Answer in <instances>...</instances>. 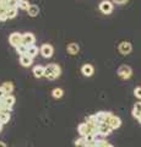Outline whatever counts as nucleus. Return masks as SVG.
I'll use <instances>...</instances> for the list:
<instances>
[{"label": "nucleus", "mask_w": 141, "mask_h": 147, "mask_svg": "<svg viewBox=\"0 0 141 147\" xmlns=\"http://www.w3.org/2000/svg\"><path fill=\"white\" fill-rule=\"evenodd\" d=\"M61 69L58 64H49L45 66V71H44V76L48 80H55L57 77L60 76Z\"/></svg>", "instance_id": "f257e3e1"}, {"label": "nucleus", "mask_w": 141, "mask_h": 147, "mask_svg": "<svg viewBox=\"0 0 141 147\" xmlns=\"http://www.w3.org/2000/svg\"><path fill=\"white\" fill-rule=\"evenodd\" d=\"M117 74H118V76H119L120 79L128 80V79L131 77V75H133V70H131V67L129 65H121L117 70Z\"/></svg>", "instance_id": "f03ea898"}, {"label": "nucleus", "mask_w": 141, "mask_h": 147, "mask_svg": "<svg viewBox=\"0 0 141 147\" xmlns=\"http://www.w3.org/2000/svg\"><path fill=\"white\" fill-rule=\"evenodd\" d=\"M9 43H10L12 47H19L20 44H22V34L19 32H13L9 37Z\"/></svg>", "instance_id": "7ed1b4c3"}, {"label": "nucleus", "mask_w": 141, "mask_h": 147, "mask_svg": "<svg viewBox=\"0 0 141 147\" xmlns=\"http://www.w3.org/2000/svg\"><path fill=\"white\" fill-rule=\"evenodd\" d=\"M109 126H111L113 130H115V129H118V127H120V125H121V120H120V118H118V117H115V115H112L109 117L108 119H107V121H106Z\"/></svg>", "instance_id": "20e7f679"}, {"label": "nucleus", "mask_w": 141, "mask_h": 147, "mask_svg": "<svg viewBox=\"0 0 141 147\" xmlns=\"http://www.w3.org/2000/svg\"><path fill=\"white\" fill-rule=\"evenodd\" d=\"M34 42H36V37L27 32V33H24L22 34V44H25L26 47H30V45H34Z\"/></svg>", "instance_id": "39448f33"}, {"label": "nucleus", "mask_w": 141, "mask_h": 147, "mask_svg": "<svg viewBox=\"0 0 141 147\" xmlns=\"http://www.w3.org/2000/svg\"><path fill=\"white\" fill-rule=\"evenodd\" d=\"M99 10H101L104 15H108V13H111L113 11V4L111 1H108V0H103L99 4Z\"/></svg>", "instance_id": "423d86ee"}, {"label": "nucleus", "mask_w": 141, "mask_h": 147, "mask_svg": "<svg viewBox=\"0 0 141 147\" xmlns=\"http://www.w3.org/2000/svg\"><path fill=\"white\" fill-rule=\"evenodd\" d=\"M39 52H40V54H42L43 58H51L53 55L54 49H53V47L51 44H43L42 47H40Z\"/></svg>", "instance_id": "0eeeda50"}, {"label": "nucleus", "mask_w": 141, "mask_h": 147, "mask_svg": "<svg viewBox=\"0 0 141 147\" xmlns=\"http://www.w3.org/2000/svg\"><path fill=\"white\" fill-rule=\"evenodd\" d=\"M112 130H113V129L109 126L107 123H99V125H98V134L99 135L108 136L112 132Z\"/></svg>", "instance_id": "6e6552de"}, {"label": "nucleus", "mask_w": 141, "mask_h": 147, "mask_svg": "<svg viewBox=\"0 0 141 147\" xmlns=\"http://www.w3.org/2000/svg\"><path fill=\"white\" fill-rule=\"evenodd\" d=\"M131 49H133V47H131V43H129V42H121L119 44V47H118V50H119L120 54H123V55L129 54L131 52Z\"/></svg>", "instance_id": "1a4fd4ad"}, {"label": "nucleus", "mask_w": 141, "mask_h": 147, "mask_svg": "<svg viewBox=\"0 0 141 147\" xmlns=\"http://www.w3.org/2000/svg\"><path fill=\"white\" fill-rule=\"evenodd\" d=\"M94 115H96V119H97L98 123H106L107 119L112 115V113H109V112H98V113L94 114Z\"/></svg>", "instance_id": "9d476101"}, {"label": "nucleus", "mask_w": 141, "mask_h": 147, "mask_svg": "<svg viewBox=\"0 0 141 147\" xmlns=\"http://www.w3.org/2000/svg\"><path fill=\"white\" fill-rule=\"evenodd\" d=\"M81 72H82L85 76L91 77L93 75V72H94V69H93V66L91 65V64H85V65L81 67Z\"/></svg>", "instance_id": "9b49d317"}, {"label": "nucleus", "mask_w": 141, "mask_h": 147, "mask_svg": "<svg viewBox=\"0 0 141 147\" xmlns=\"http://www.w3.org/2000/svg\"><path fill=\"white\" fill-rule=\"evenodd\" d=\"M4 103H5V105H6V108L9 109V110H11L12 109V105H13V103H15V97H13L12 94H7L5 98L4 99H1Z\"/></svg>", "instance_id": "f8f14e48"}, {"label": "nucleus", "mask_w": 141, "mask_h": 147, "mask_svg": "<svg viewBox=\"0 0 141 147\" xmlns=\"http://www.w3.org/2000/svg\"><path fill=\"white\" fill-rule=\"evenodd\" d=\"M44 71H45V67L42 65H37L33 67V75H34V77H37V79H40V77L44 76Z\"/></svg>", "instance_id": "ddd939ff"}, {"label": "nucleus", "mask_w": 141, "mask_h": 147, "mask_svg": "<svg viewBox=\"0 0 141 147\" xmlns=\"http://www.w3.org/2000/svg\"><path fill=\"white\" fill-rule=\"evenodd\" d=\"M20 64L22 66H25V67H28L32 65V58H30L28 55H22V57H20Z\"/></svg>", "instance_id": "4468645a"}, {"label": "nucleus", "mask_w": 141, "mask_h": 147, "mask_svg": "<svg viewBox=\"0 0 141 147\" xmlns=\"http://www.w3.org/2000/svg\"><path fill=\"white\" fill-rule=\"evenodd\" d=\"M79 50H80V47H79V44H76V43H70L67 45V53L71 55H76L79 53Z\"/></svg>", "instance_id": "2eb2a0df"}, {"label": "nucleus", "mask_w": 141, "mask_h": 147, "mask_svg": "<svg viewBox=\"0 0 141 147\" xmlns=\"http://www.w3.org/2000/svg\"><path fill=\"white\" fill-rule=\"evenodd\" d=\"M26 55H28L30 58H34V57H37L38 55V48L36 47V45H30L28 48H27V54Z\"/></svg>", "instance_id": "dca6fc26"}, {"label": "nucleus", "mask_w": 141, "mask_h": 147, "mask_svg": "<svg viewBox=\"0 0 141 147\" xmlns=\"http://www.w3.org/2000/svg\"><path fill=\"white\" fill-rule=\"evenodd\" d=\"M10 120V112H7V110H4V112L0 113V124H6L9 123Z\"/></svg>", "instance_id": "f3484780"}, {"label": "nucleus", "mask_w": 141, "mask_h": 147, "mask_svg": "<svg viewBox=\"0 0 141 147\" xmlns=\"http://www.w3.org/2000/svg\"><path fill=\"white\" fill-rule=\"evenodd\" d=\"M27 12H28V15L31 16V17H36L39 13V7L37 6V5H31L30 6V9L27 10Z\"/></svg>", "instance_id": "a211bd4d"}, {"label": "nucleus", "mask_w": 141, "mask_h": 147, "mask_svg": "<svg viewBox=\"0 0 141 147\" xmlns=\"http://www.w3.org/2000/svg\"><path fill=\"white\" fill-rule=\"evenodd\" d=\"M27 48L28 47H26L25 44H20L19 47H16L15 49H16V53L20 55V57H22V55H25V54H27Z\"/></svg>", "instance_id": "6ab92c4d"}, {"label": "nucleus", "mask_w": 141, "mask_h": 147, "mask_svg": "<svg viewBox=\"0 0 141 147\" xmlns=\"http://www.w3.org/2000/svg\"><path fill=\"white\" fill-rule=\"evenodd\" d=\"M1 87H3L4 90H5V92H6L7 94H10L11 92L13 91V85L11 84V82H4Z\"/></svg>", "instance_id": "aec40b11"}, {"label": "nucleus", "mask_w": 141, "mask_h": 147, "mask_svg": "<svg viewBox=\"0 0 141 147\" xmlns=\"http://www.w3.org/2000/svg\"><path fill=\"white\" fill-rule=\"evenodd\" d=\"M63 94H64V91H63L61 88H54L52 91V96L54 98H61Z\"/></svg>", "instance_id": "412c9836"}, {"label": "nucleus", "mask_w": 141, "mask_h": 147, "mask_svg": "<svg viewBox=\"0 0 141 147\" xmlns=\"http://www.w3.org/2000/svg\"><path fill=\"white\" fill-rule=\"evenodd\" d=\"M6 15H7V18L16 17V15H17V9L16 7H10L9 10H6Z\"/></svg>", "instance_id": "4be33fe9"}, {"label": "nucleus", "mask_w": 141, "mask_h": 147, "mask_svg": "<svg viewBox=\"0 0 141 147\" xmlns=\"http://www.w3.org/2000/svg\"><path fill=\"white\" fill-rule=\"evenodd\" d=\"M31 6V4L27 1V0H20V3H19V7L21 9V10H28Z\"/></svg>", "instance_id": "5701e85b"}, {"label": "nucleus", "mask_w": 141, "mask_h": 147, "mask_svg": "<svg viewBox=\"0 0 141 147\" xmlns=\"http://www.w3.org/2000/svg\"><path fill=\"white\" fill-rule=\"evenodd\" d=\"M111 144H108L106 140H96V146L97 147H108Z\"/></svg>", "instance_id": "b1692460"}, {"label": "nucleus", "mask_w": 141, "mask_h": 147, "mask_svg": "<svg viewBox=\"0 0 141 147\" xmlns=\"http://www.w3.org/2000/svg\"><path fill=\"white\" fill-rule=\"evenodd\" d=\"M7 20V15H6V10L1 9L0 10V21H6Z\"/></svg>", "instance_id": "393cba45"}, {"label": "nucleus", "mask_w": 141, "mask_h": 147, "mask_svg": "<svg viewBox=\"0 0 141 147\" xmlns=\"http://www.w3.org/2000/svg\"><path fill=\"white\" fill-rule=\"evenodd\" d=\"M85 141L86 142H93V141H96V135L90 134L87 136H85ZM86 142H85V144H86Z\"/></svg>", "instance_id": "a878e982"}, {"label": "nucleus", "mask_w": 141, "mask_h": 147, "mask_svg": "<svg viewBox=\"0 0 141 147\" xmlns=\"http://www.w3.org/2000/svg\"><path fill=\"white\" fill-rule=\"evenodd\" d=\"M85 137L84 136H81L79 140H76L75 141V146H85Z\"/></svg>", "instance_id": "bb28decb"}, {"label": "nucleus", "mask_w": 141, "mask_h": 147, "mask_svg": "<svg viewBox=\"0 0 141 147\" xmlns=\"http://www.w3.org/2000/svg\"><path fill=\"white\" fill-rule=\"evenodd\" d=\"M134 94L138 98H141V87H136V88L134 90Z\"/></svg>", "instance_id": "cd10ccee"}, {"label": "nucleus", "mask_w": 141, "mask_h": 147, "mask_svg": "<svg viewBox=\"0 0 141 147\" xmlns=\"http://www.w3.org/2000/svg\"><path fill=\"white\" fill-rule=\"evenodd\" d=\"M7 96V93L5 92V90L3 88V87H0V99H4Z\"/></svg>", "instance_id": "c85d7f7f"}, {"label": "nucleus", "mask_w": 141, "mask_h": 147, "mask_svg": "<svg viewBox=\"0 0 141 147\" xmlns=\"http://www.w3.org/2000/svg\"><path fill=\"white\" fill-rule=\"evenodd\" d=\"M133 109H135L136 112H139V113L141 114V102L135 103V105H134V108H133Z\"/></svg>", "instance_id": "c756f323"}, {"label": "nucleus", "mask_w": 141, "mask_h": 147, "mask_svg": "<svg viewBox=\"0 0 141 147\" xmlns=\"http://www.w3.org/2000/svg\"><path fill=\"white\" fill-rule=\"evenodd\" d=\"M84 147H97L96 146V141H93V142H86Z\"/></svg>", "instance_id": "7c9ffc66"}, {"label": "nucleus", "mask_w": 141, "mask_h": 147, "mask_svg": "<svg viewBox=\"0 0 141 147\" xmlns=\"http://www.w3.org/2000/svg\"><path fill=\"white\" fill-rule=\"evenodd\" d=\"M126 1H128V0H113V3H115V4H125Z\"/></svg>", "instance_id": "2f4dec72"}, {"label": "nucleus", "mask_w": 141, "mask_h": 147, "mask_svg": "<svg viewBox=\"0 0 141 147\" xmlns=\"http://www.w3.org/2000/svg\"><path fill=\"white\" fill-rule=\"evenodd\" d=\"M0 147H6V145L4 142H0Z\"/></svg>", "instance_id": "473e14b6"}, {"label": "nucleus", "mask_w": 141, "mask_h": 147, "mask_svg": "<svg viewBox=\"0 0 141 147\" xmlns=\"http://www.w3.org/2000/svg\"><path fill=\"white\" fill-rule=\"evenodd\" d=\"M138 120H139V123H140V124H141V117H140V118H139V119H138Z\"/></svg>", "instance_id": "72a5a7b5"}, {"label": "nucleus", "mask_w": 141, "mask_h": 147, "mask_svg": "<svg viewBox=\"0 0 141 147\" xmlns=\"http://www.w3.org/2000/svg\"><path fill=\"white\" fill-rule=\"evenodd\" d=\"M108 147H114V146H112V145H109V146H108Z\"/></svg>", "instance_id": "f704fd0d"}, {"label": "nucleus", "mask_w": 141, "mask_h": 147, "mask_svg": "<svg viewBox=\"0 0 141 147\" xmlns=\"http://www.w3.org/2000/svg\"><path fill=\"white\" fill-rule=\"evenodd\" d=\"M0 113H1V110H0Z\"/></svg>", "instance_id": "c9c22d12"}]
</instances>
